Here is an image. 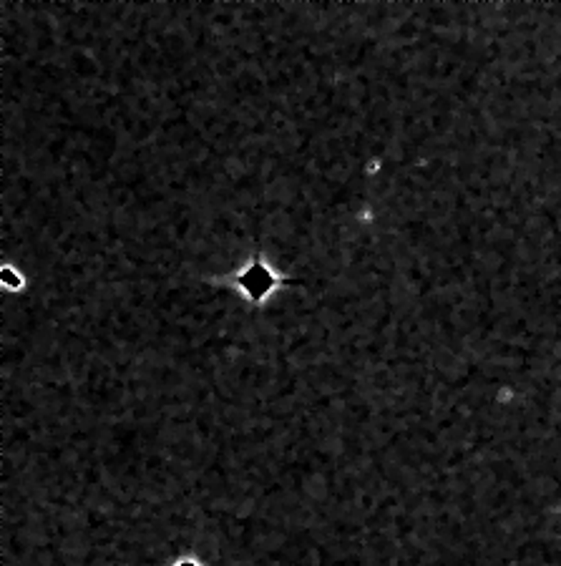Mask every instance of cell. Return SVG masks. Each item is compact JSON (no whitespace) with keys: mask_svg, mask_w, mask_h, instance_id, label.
<instances>
[{"mask_svg":"<svg viewBox=\"0 0 561 566\" xmlns=\"http://www.w3.org/2000/svg\"><path fill=\"white\" fill-rule=\"evenodd\" d=\"M234 285L242 290L252 303H262V300H267V297L272 295L274 287L280 285V279H277V274L267 267V262H262V259L257 257V259H252L244 270L237 272Z\"/></svg>","mask_w":561,"mask_h":566,"instance_id":"6da1fadb","label":"cell"},{"mask_svg":"<svg viewBox=\"0 0 561 566\" xmlns=\"http://www.w3.org/2000/svg\"><path fill=\"white\" fill-rule=\"evenodd\" d=\"M0 277H3V285H5V287H10V290H18L21 285H23V279H21V274H13V270H10V267H5Z\"/></svg>","mask_w":561,"mask_h":566,"instance_id":"7a4b0ae2","label":"cell"},{"mask_svg":"<svg viewBox=\"0 0 561 566\" xmlns=\"http://www.w3.org/2000/svg\"><path fill=\"white\" fill-rule=\"evenodd\" d=\"M177 566H199V564H196V561H179Z\"/></svg>","mask_w":561,"mask_h":566,"instance_id":"3957f363","label":"cell"}]
</instances>
